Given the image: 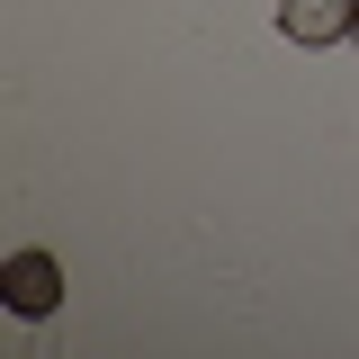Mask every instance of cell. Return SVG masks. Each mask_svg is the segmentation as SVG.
Masks as SVG:
<instances>
[{
    "label": "cell",
    "mask_w": 359,
    "mask_h": 359,
    "mask_svg": "<svg viewBox=\"0 0 359 359\" xmlns=\"http://www.w3.org/2000/svg\"><path fill=\"white\" fill-rule=\"evenodd\" d=\"M351 36H359V27H351Z\"/></svg>",
    "instance_id": "obj_3"
},
{
    "label": "cell",
    "mask_w": 359,
    "mask_h": 359,
    "mask_svg": "<svg viewBox=\"0 0 359 359\" xmlns=\"http://www.w3.org/2000/svg\"><path fill=\"white\" fill-rule=\"evenodd\" d=\"M0 297H9V314H54V306H63V269H54V252H9Z\"/></svg>",
    "instance_id": "obj_1"
},
{
    "label": "cell",
    "mask_w": 359,
    "mask_h": 359,
    "mask_svg": "<svg viewBox=\"0 0 359 359\" xmlns=\"http://www.w3.org/2000/svg\"><path fill=\"white\" fill-rule=\"evenodd\" d=\"M278 27L297 45H341L359 27V0H278Z\"/></svg>",
    "instance_id": "obj_2"
}]
</instances>
